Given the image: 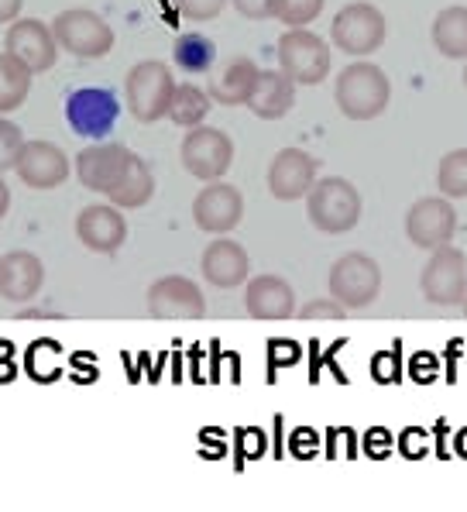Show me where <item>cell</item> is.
<instances>
[{
	"mask_svg": "<svg viewBox=\"0 0 467 512\" xmlns=\"http://www.w3.org/2000/svg\"><path fill=\"white\" fill-rule=\"evenodd\" d=\"M155 196V176L148 169V162L141 155H131L128 172L121 176V183L107 193V200L114 203L117 210H138L145 207L148 200Z\"/></svg>",
	"mask_w": 467,
	"mask_h": 512,
	"instance_id": "cell-24",
	"label": "cell"
},
{
	"mask_svg": "<svg viewBox=\"0 0 467 512\" xmlns=\"http://www.w3.org/2000/svg\"><path fill=\"white\" fill-rule=\"evenodd\" d=\"M327 0H275V21L286 28H306L310 21L320 18Z\"/></svg>",
	"mask_w": 467,
	"mask_h": 512,
	"instance_id": "cell-30",
	"label": "cell"
},
{
	"mask_svg": "<svg viewBox=\"0 0 467 512\" xmlns=\"http://www.w3.org/2000/svg\"><path fill=\"white\" fill-rule=\"evenodd\" d=\"M385 14L378 11L375 4H364V0H354V4L340 7L334 25H330V38L340 52L347 55H371L382 49L385 42Z\"/></svg>",
	"mask_w": 467,
	"mask_h": 512,
	"instance_id": "cell-8",
	"label": "cell"
},
{
	"mask_svg": "<svg viewBox=\"0 0 467 512\" xmlns=\"http://www.w3.org/2000/svg\"><path fill=\"white\" fill-rule=\"evenodd\" d=\"M461 306H464V317H467V293H464V299H461Z\"/></svg>",
	"mask_w": 467,
	"mask_h": 512,
	"instance_id": "cell-38",
	"label": "cell"
},
{
	"mask_svg": "<svg viewBox=\"0 0 467 512\" xmlns=\"http://www.w3.org/2000/svg\"><path fill=\"white\" fill-rule=\"evenodd\" d=\"M55 45L76 59H104L114 49V28L90 7H69L52 21Z\"/></svg>",
	"mask_w": 467,
	"mask_h": 512,
	"instance_id": "cell-4",
	"label": "cell"
},
{
	"mask_svg": "<svg viewBox=\"0 0 467 512\" xmlns=\"http://www.w3.org/2000/svg\"><path fill=\"white\" fill-rule=\"evenodd\" d=\"M172 62H176L182 73H193V76L210 73L213 62H217V45H213V38L200 35V31H186L172 45Z\"/></svg>",
	"mask_w": 467,
	"mask_h": 512,
	"instance_id": "cell-26",
	"label": "cell"
},
{
	"mask_svg": "<svg viewBox=\"0 0 467 512\" xmlns=\"http://www.w3.org/2000/svg\"><path fill=\"white\" fill-rule=\"evenodd\" d=\"M306 217L323 234H347L361 220V193L351 179L327 176L316 179L306 193Z\"/></svg>",
	"mask_w": 467,
	"mask_h": 512,
	"instance_id": "cell-2",
	"label": "cell"
},
{
	"mask_svg": "<svg viewBox=\"0 0 467 512\" xmlns=\"http://www.w3.org/2000/svg\"><path fill=\"white\" fill-rule=\"evenodd\" d=\"M279 69L296 86H316L330 73V45L310 28H289L275 45Z\"/></svg>",
	"mask_w": 467,
	"mask_h": 512,
	"instance_id": "cell-5",
	"label": "cell"
},
{
	"mask_svg": "<svg viewBox=\"0 0 467 512\" xmlns=\"http://www.w3.org/2000/svg\"><path fill=\"white\" fill-rule=\"evenodd\" d=\"M316 165L320 162L310 152H303V148H282L272 159V165H268V193L282 203L303 200L316 183Z\"/></svg>",
	"mask_w": 467,
	"mask_h": 512,
	"instance_id": "cell-17",
	"label": "cell"
},
{
	"mask_svg": "<svg viewBox=\"0 0 467 512\" xmlns=\"http://www.w3.org/2000/svg\"><path fill=\"white\" fill-rule=\"evenodd\" d=\"M7 207H11V189H7V183H4V172H0V220H4Z\"/></svg>",
	"mask_w": 467,
	"mask_h": 512,
	"instance_id": "cell-37",
	"label": "cell"
},
{
	"mask_svg": "<svg viewBox=\"0 0 467 512\" xmlns=\"http://www.w3.org/2000/svg\"><path fill=\"white\" fill-rule=\"evenodd\" d=\"M258 73H261V69H258V62L251 59V55H234V59L224 66V73L210 83V100H213V104H224V107L248 104Z\"/></svg>",
	"mask_w": 467,
	"mask_h": 512,
	"instance_id": "cell-23",
	"label": "cell"
},
{
	"mask_svg": "<svg viewBox=\"0 0 467 512\" xmlns=\"http://www.w3.org/2000/svg\"><path fill=\"white\" fill-rule=\"evenodd\" d=\"M292 104H296V83H292L282 69H261L255 90H251L244 107H248L258 121H282L292 110Z\"/></svg>",
	"mask_w": 467,
	"mask_h": 512,
	"instance_id": "cell-22",
	"label": "cell"
},
{
	"mask_svg": "<svg viewBox=\"0 0 467 512\" xmlns=\"http://www.w3.org/2000/svg\"><path fill=\"white\" fill-rule=\"evenodd\" d=\"M464 83H467V66H464Z\"/></svg>",
	"mask_w": 467,
	"mask_h": 512,
	"instance_id": "cell-39",
	"label": "cell"
},
{
	"mask_svg": "<svg viewBox=\"0 0 467 512\" xmlns=\"http://www.w3.org/2000/svg\"><path fill=\"white\" fill-rule=\"evenodd\" d=\"M200 269H203V279H207L210 286L234 289V286H241V282H248L251 258H248V251H244L237 241L217 238L213 244H207V251H203Z\"/></svg>",
	"mask_w": 467,
	"mask_h": 512,
	"instance_id": "cell-20",
	"label": "cell"
},
{
	"mask_svg": "<svg viewBox=\"0 0 467 512\" xmlns=\"http://www.w3.org/2000/svg\"><path fill=\"white\" fill-rule=\"evenodd\" d=\"M45 286V265L31 251H7L0 258V296L7 303H31Z\"/></svg>",
	"mask_w": 467,
	"mask_h": 512,
	"instance_id": "cell-19",
	"label": "cell"
},
{
	"mask_svg": "<svg viewBox=\"0 0 467 512\" xmlns=\"http://www.w3.org/2000/svg\"><path fill=\"white\" fill-rule=\"evenodd\" d=\"M148 313L155 320H200L207 313V299L186 275H162L148 286Z\"/></svg>",
	"mask_w": 467,
	"mask_h": 512,
	"instance_id": "cell-14",
	"label": "cell"
},
{
	"mask_svg": "<svg viewBox=\"0 0 467 512\" xmlns=\"http://www.w3.org/2000/svg\"><path fill=\"white\" fill-rule=\"evenodd\" d=\"M382 293V269L364 251H347L330 265V299H337L344 310H361L375 303Z\"/></svg>",
	"mask_w": 467,
	"mask_h": 512,
	"instance_id": "cell-6",
	"label": "cell"
},
{
	"mask_svg": "<svg viewBox=\"0 0 467 512\" xmlns=\"http://www.w3.org/2000/svg\"><path fill=\"white\" fill-rule=\"evenodd\" d=\"M419 289H423L426 303L433 306H454L467 293V258L461 248L440 244L433 255L426 258L423 275H419Z\"/></svg>",
	"mask_w": 467,
	"mask_h": 512,
	"instance_id": "cell-9",
	"label": "cell"
},
{
	"mask_svg": "<svg viewBox=\"0 0 467 512\" xmlns=\"http://www.w3.org/2000/svg\"><path fill=\"white\" fill-rule=\"evenodd\" d=\"M172 93H176V76L165 62L145 59L131 66L128 80H124V97H128V110L134 121L155 124L169 114Z\"/></svg>",
	"mask_w": 467,
	"mask_h": 512,
	"instance_id": "cell-3",
	"label": "cell"
},
{
	"mask_svg": "<svg viewBox=\"0 0 467 512\" xmlns=\"http://www.w3.org/2000/svg\"><path fill=\"white\" fill-rule=\"evenodd\" d=\"M244 217V196L231 183H207L193 200V220L207 234H227L241 224Z\"/></svg>",
	"mask_w": 467,
	"mask_h": 512,
	"instance_id": "cell-16",
	"label": "cell"
},
{
	"mask_svg": "<svg viewBox=\"0 0 467 512\" xmlns=\"http://www.w3.org/2000/svg\"><path fill=\"white\" fill-rule=\"evenodd\" d=\"M179 162L189 176L203 179V183H217L234 165V141L227 131L207 128V124L189 128V135L179 145Z\"/></svg>",
	"mask_w": 467,
	"mask_h": 512,
	"instance_id": "cell-7",
	"label": "cell"
},
{
	"mask_svg": "<svg viewBox=\"0 0 467 512\" xmlns=\"http://www.w3.org/2000/svg\"><path fill=\"white\" fill-rule=\"evenodd\" d=\"M237 7V14L251 21H265V18H275V0H231Z\"/></svg>",
	"mask_w": 467,
	"mask_h": 512,
	"instance_id": "cell-34",
	"label": "cell"
},
{
	"mask_svg": "<svg viewBox=\"0 0 467 512\" xmlns=\"http://www.w3.org/2000/svg\"><path fill=\"white\" fill-rule=\"evenodd\" d=\"M131 148L121 145V141H93L83 152L76 155V179L83 183L90 193H110L121 176L128 172L131 162Z\"/></svg>",
	"mask_w": 467,
	"mask_h": 512,
	"instance_id": "cell-11",
	"label": "cell"
},
{
	"mask_svg": "<svg viewBox=\"0 0 467 512\" xmlns=\"http://www.w3.org/2000/svg\"><path fill=\"white\" fill-rule=\"evenodd\" d=\"M21 4H25V0H0V25H11L21 14Z\"/></svg>",
	"mask_w": 467,
	"mask_h": 512,
	"instance_id": "cell-35",
	"label": "cell"
},
{
	"mask_svg": "<svg viewBox=\"0 0 467 512\" xmlns=\"http://www.w3.org/2000/svg\"><path fill=\"white\" fill-rule=\"evenodd\" d=\"M210 93L200 90L193 83H176V93H172V104H169V121L179 124V128H200L210 114Z\"/></svg>",
	"mask_w": 467,
	"mask_h": 512,
	"instance_id": "cell-27",
	"label": "cell"
},
{
	"mask_svg": "<svg viewBox=\"0 0 467 512\" xmlns=\"http://www.w3.org/2000/svg\"><path fill=\"white\" fill-rule=\"evenodd\" d=\"M244 306L255 320H289L296 313V293L282 275H255L244 289Z\"/></svg>",
	"mask_w": 467,
	"mask_h": 512,
	"instance_id": "cell-21",
	"label": "cell"
},
{
	"mask_svg": "<svg viewBox=\"0 0 467 512\" xmlns=\"http://www.w3.org/2000/svg\"><path fill=\"white\" fill-rule=\"evenodd\" d=\"M21 145H25V131H21L11 117H0V172L14 169Z\"/></svg>",
	"mask_w": 467,
	"mask_h": 512,
	"instance_id": "cell-31",
	"label": "cell"
},
{
	"mask_svg": "<svg viewBox=\"0 0 467 512\" xmlns=\"http://www.w3.org/2000/svg\"><path fill=\"white\" fill-rule=\"evenodd\" d=\"M186 21H213L227 7V0H172Z\"/></svg>",
	"mask_w": 467,
	"mask_h": 512,
	"instance_id": "cell-32",
	"label": "cell"
},
{
	"mask_svg": "<svg viewBox=\"0 0 467 512\" xmlns=\"http://www.w3.org/2000/svg\"><path fill=\"white\" fill-rule=\"evenodd\" d=\"M375 375L382 378V382H392L399 372H392V354H378V361H375Z\"/></svg>",
	"mask_w": 467,
	"mask_h": 512,
	"instance_id": "cell-36",
	"label": "cell"
},
{
	"mask_svg": "<svg viewBox=\"0 0 467 512\" xmlns=\"http://www.w3.org/2000/svg\"><path fill=\"white\" fill-rule=\"evenodd\" d=\"M31 69L21 66L14 55H0V117L18 110L31 93Z\"/></svg>",
	"mask_w": 467,
	"mask_h": 512,
	"instance_id": "cell-28",
	"label": "cell"
},
{
	"mask_svg": "<svg viewBox=\"0 0 467 512\" xmlns=\"http://www.w3.org/2000/svg\"><path fill=\"white\" fill-rule=\"evenodd\" d=\"M334 100L347 121H375L389 107L392 83L385 76V69H378L375 62L358 59L347 69H340L334 83Z\"/></svg>",
	"mask_w": 467,
	"mask_h": 512,
	"instance_id": "cell-1",
	"label": "cell"
},
{
	"mask_svg": "<svg viewBox=\"0 0 467 512\" xmlns=\"http://www.w3.org/2000/svg\"><path fill=\"white\" fill-rule=\"evenodd\" d=\"M433 45L447 59H467V7H443L433 18Z\"/></svg>",
	"mask_w": 467,
	"mask_h": 512,
	"instance_id": "cell-25",
	"label": "cell"
},
{
	"mask_svg": "<svg viewBox=\"0 0 467 512\" xmlns=\"http://www.w3.org/2000/svg\"><path fill=\"white\" fill-rule=\"evenodd\" d=\"M440 196L447 200H467V148H454L440 159L437 169Z\"/></svg>",
	"mask_w": 467,
	"mask_h": 512,
	"instance_id": "cell-29",
	"label": "cell"
},
{
	"mask_svg": "<svg viewBox=\"0 0 467 512\" xmlns=\"http://www.w3.org/2000/svg\"><path fill=\"white\" fill-rule=\"evenodd\" d=\"M69 159L59 145L52 141H38V138H25L18 152V162H14V172L21 176V183L28 189H55L69 179Z\"/></svg>",
	"mask_w": 467,
	"mask_h": 512,
	"instance_id": "cell-15",
	"label": "cell"
},
{
	"mask_svg": "<svg viewBox=\"0 0 467 512\" xmlns=\"http://www.w3.org/2000/svg\"><path fill=\"white\" fill-rule=\"evenodd\" d=\"M457 234V210L447 196H423L406 214V238L416 248H440L450 244Z\"/></svg>",
	"mask_w": 467,
	"mask_h": 512,
	"instance_id": "cell-13",
	"label": "cell"
},
{
	"mask_svg": "<svg viewBox=\"0 0 467 512\" xmlns=\"http://www.w3.org/2000/svg\"><path fill=\"white\" fill-rule=\"evenodd\" d=\"M117 117H121V104L114 93L100 90V86H83L66 97V124L79 138L104 141L114 131Z\"/></svg>",
	"mask_w": 467,
	"mask_h": 512,
	"instance_id": "cell-10",
	"label": "cell"
},
{
	"mask_svg": "<svg viewBox=\"0 0 467 512\" xmlns=\"http://www.w3.org/2000/svg\"><path fill=\"white\" fill-rule=\"evenodd\" d=\"M76 238L83 248L97 251V255H114L128 241V220L114 203H93L76 217Z\"/></svg>",
	"mask_w": 467,
	"mask_h": 512,
	"instance_id": "cell-18",
	"label": "cell"
},
{
	"mask_svg": "<svg viewBox=\"0 0 467 512\" xmlns=\"http://www.w3.org/2000/svg\"><path fill=\"white\" fill-rule=\"evenodd\" d=\"M4 49L31 73H49L59 62V45H55L52 28L38 18H14L4 35Z\"/></svg>",
	"mask_w": 467,
	"mask_h": 512,
	"instance_id": "cell-12",
	"label": "cell"
},
{
	"mask_svg": "<svg viewBox=\"0 0 467 512\" xmlns=\"http://www.w3.org/2000/svg\"><path fill=\"white\" fill-rule=\"evenodd\" d=\"M344 306L337 303V299H310V303L299 310V317L303 320H344Z\"/></svg>",
	"mask_w": 467,
	"mask_h": 512,
	"instance_id": "cell-33",
	"label": "cell"
}]
</instances>
